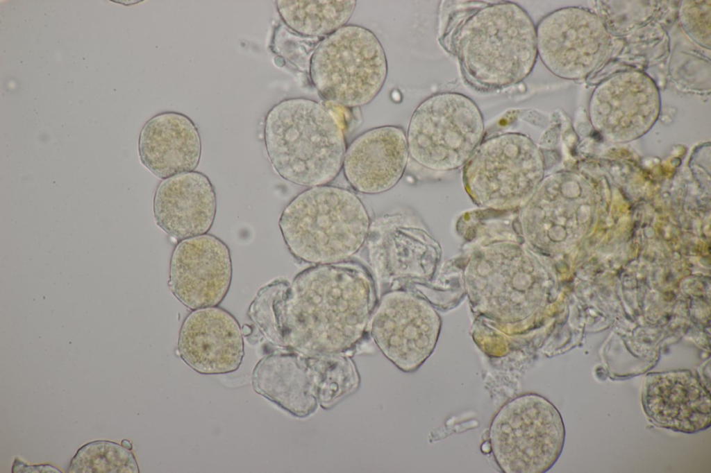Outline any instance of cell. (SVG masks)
<instances>
[{
	"label": "cell",
	"instance_id": "obj_8",
	"mask_svg": "<svg viewBox=\"0 0 711 473\" xmlns=\"http://www.w3.org/2000/svg\"><path fill=\"white\" fill-rule=\"evenodd\" d=\"M470 189L478 199H523L539 183L542 159L535 144L519 133L490 138L471 155L467 167Z\"/></svg>",
	"mask_w": 711,
	"mask_h": 473
},
{
	"label": "cell",
	"instance_id": "obj_12",
	"mask_svg": "<svg viewBox=\"0 0 711 473\" xmlns=\"http://www.w3.org/2000/svg\"><path fill=\"white\" fill-rule=\"evenodd\" d=\"M177 351L199 374L235 372L244 356L242 328L232 313L218 306L192 310L181 326Z\"/></svg>",
	"mask_w": 711,
	"mask_h": 473
},
{
	"label": "cell",
	"instance_id": "obj_11",
	"mask_svg": "<svg viewBox=\"0 0 711 473\" xmlns=\"http://www.w3.org/2000/svg\"><path fill=\"white\" fill-rule=\"evenodd\" d=\"M365 244L372 275L382 293L406 289L428 269L429 239L407 214H385L374 219Z\"/></svg>",
	"mask_w": 711,
	"mask_h": 473
},
{
	"label": "cell",
	"instance_id": "obj_1",
	"mask_svg": "<svg viewBox=\"0 0 711 473\" xmlns=\"http://www.w3.org/2000/svg\"><path fill=\"white\" fill-rule=\"evenodd\" d=\"M378 300L374 277L361 264L313 265L267 302L261 332L301 354L344 353L363 337Z\"/></svg>",
	"mask_w": 711,
	"mask_h": 473
},
{
	"label": "cell",
	"instance_id": "obj_17",
	"mask_svg": "<svg viewBox=\"0 0 711 473\" xmlns=\"http://www.w3.org/2000/svg\"><path fill=\"white\" fill-rule=\"evenodd\" d=\"M645 404L650 415L663 426L695 431L710 422V397L692 376L649 377Z\"/></svg>",
	"mask_w": 711,
	"mask_h": 473
},
{
	"label": "cell",
	"instance_id": "obj_2",
	"mask_svg": "<svg viewBox=\"0 0 711 473\" xmlns=\"http://www.w3.org/2000/svg\"><path fill=\"white\" fill-rule=\"evenodd\" d=\"M451 42L463 75L470 84L496 89L523 81L537 58L536 27L518 4L485 5L469 15Z\"/></svg>",
	"mask_w": 711,
	"mask_h": 473
},
{
	"label": "cell",
	"instance_id": "obj_4",
	"mask_svg": "<svg viewBox=\"0 0 711 473\" xmlns=\"http://www.w3.org/2000/svg\"><path fill=\"white\" fill-rule=\"evenodd\" d=\"M371 219L353 191L325 184L308 188L283 209L278 226L296 259L313 264L348 260L365 243Z\"/></svg>",
	"mask_w": 711,
	"mask_h": 473
},
{
	"label": "cell",
	"instance_id": "obj_19",
	"mask_svg": "<svg viewBox=\"0 0 711 473\" xmlns=\"http://www.w3.org/2000/svg\"><path fill=\"white\" fill-rule=\"evenodd\" d=\"M308 363L318 402L329 408L359 384V376L352 359L341 354L308 355Z\"/></svg>",
	"mask_w": 711,
	"mask_h": 473
},
{
	"label": "cell",
	"instance_id": "obj_16",
	"mask_svg": "<svg viewBox=\"0 0 711 473\" xmlns=\"http://www.w3.org/2000/svg\"><path fill=\"white\" fill-rule=\"evenodd\" d=\"M254 391L290 413L304 417L317 406L308 356L275 352L263 356L251 375Z\"/></svg>",
	"mask_w": 711,
	"mask_h": 473
},
{
	"label": "cell",
	"instance_id": "obj_14",
	"mask_svg": "<svg viewBox=\"0 0 711 473\" xmlns=\"http://www.w3.org/2000/svg\"><path fill=\"white\" fill-rule=\"evenodd\" d=\"M157 225L178 241L207 234L215 221V187L204 173L193 171L162 180L153 200Z\"/></svg>",
	"mask_w": 711,
	"mask_h": 473
},
{
	"label": "cell",
	"instance_id": "obj_9",
	"mask_svg": "<svg viewBox=\"0 0 711 473\" xmlns=\"http://www.w3.org/2000/svg\"><path fill=\"white\" fill-rule=\"evenodd\" d=\"M370 333L383 355L399 370H417L431 354L437 325L431 311L407 289L380 295L370 320Z\"/></svg>",
	"mask_w": 711,
	"mask_h": 473
},
{
	"label": "cell",
	"instance_id": "obj_15",
	"mask_svg": "<svg viewBox=\"0 0 711 473\" xmlns=\"http://www.w3.org/2000/svg\"><path fill=\"white\" fill-rule=\"evenodd\" d=\"M138 153L142 164L162 180L195 171L201 155L198 128L182 113L157 114L141 129Z\"/></svg>",
	"mask_w": 711,
	"mask_h": 473
},
{
	"label": "cell",
	"instance_id": "obj_10",
	"mask_svg": "<svg viewBox=\"0 0 711 473\" xmlns=\"http://www.w3.org/2000/svg\"><path fill=\"white\" fill-rule=\"evenodd\" d=\"M231 251L211 234L185 239L174 248L168 286L185 307L195 310L219 306L232 282Z\"/></svg>",
	"mask_w": 711,
	"mask_h": 473
},
{
	"label": "cell",
	"instance_id": "obj_13",
	"mask_svg": "<svg viewBox=\"0 0 711 473\" xmlns=\"http://www.w3.org/2000/svg\"><path fill=\"white\" fill-rule=\"evenodd\" d=\"M409 151L404 130L396 126L369 129L346 148L342 169L356 191L374 195L392 189L402 178Z\"/></svg>",
	"mask_w": 711,
	"mask_h": 473
},
{
	"label": "cell",
	"instance_id": "obj_5",
	"mask_svg": "<svg viewBox=\"0 0 711 473\" xmlns=\"http://www.w3.org/2000/svg\"><path fill=\"white\" fill-rule=\"evenodd\" d=\"M383 47L370 30L345 25L317 45L310 61L311 81L326 101L353 108L372 101L387 75Z\"/></svg>",
	"mask_w": 711,
	"mask_h": 473
},
{
	"label": "cell",
	"instance_id": "obj_20",
	"mask_svg": "<svg viewBox=\"0 0 711 473\" xmlns=\"http://www.w3.org/2000/svg\"><path fill=\"white\" fill-rule=\"evenodd\" d=\"M69 472L138 473L134 455L123 446L105 440L93 441L81 447L72 458Z\"/></svg>",
	"mask_w": 711,
	"mask_h": 473
},
{
	"label": "cell",
	"instance_id": "obj_22",
	"mask_svg": "<svg viewBox=\"0 0 711 473\" xmlns=\"http://www.w3.org/2000/svg\"><path fill=\"white\" fill-rule=\"evenodd\" d=\"M12 472H62L50 465H28L18 458L14 461Z\"/></svg>",
	"mask_w": 711,
	"mask_h": 473
},
{
	"label": "cell",
	"instance_id": "obj_3",
	"mask_svg": "<svg viewBox=\"0 0 711 473\" xmlns=\"http://www.w3.org/2000/svg\"><path fill=\"white\" fill-rule=\"evenodd\" d=\"M264 141L276 172L296 185L328 184L342 169L346 147L342 125L313 100L291 98L274 105L265 117Z\"/></svg>",
	"mask_w": 711,
	"mask_h": 473
},
{
	"label": "cell",
	"instance_id": "obj_6",
	"mask_svg": "<svg viewBox=\"0 0 711 473\" xmlns=\"http://www.w3.org/2000/svg\"><path fill=\"white\" fill-rule=\"evenodd\" d=\"M564 429L557 409L545 397L527 393L505 403L494 417L489 443L505 473H543L562 452Z\"/></svg>",
	"mask_w": 711,
	"mask_h": 473
},
{
	"label": "cell",
	"instance_id": "obj_18",
	"mask_svg": "<svg viewBox=\"0 0 711 473\" xmlns=\"http://www.w3.org/2000/svg\"><path fill=\"white\" fill-rule=\"evenodd\" d=\"M356 6L355 0L276 1L285 24L293 32L312 38L326 37L345 26Z\"/></svg>",
	"mask_w": 711,
	"mask_h": 473
},
{
	"label": "cell",
	"instance_id": "obj_7",
	"mask_svg": "<svg viewBox=\"0 0 711 473\" xmlns=\"http://www.w3.org/2000/svg\"><path fill=\"white\" fill-rule=\"evenodd\" d=\"M483 132V117L474 101L457 92L437 93L411 116L406 135L409 154L427 169H455L471 156Z\"/></svg>",
	"mask_w": 711,
	"mask_h": 473
},
{
	"label": "cell",
	"instance_id": "obj_21",
	"mask_svg": "<svg viewBox=\"0 0 711 473\" xmlns=\"http://www.w3.org/2000/svg\"><path fill=\"white\" fill-rule=\"evenodd\" d=\"M291 30L280 27L276 31L274 47L276 52L298 67L301 70H308L310 67V45L304 44L310 37L294 35ZM313 47V46H311Z\"/></svg>",
	"mask_w": 711,
	"mask_h": 473
}]
</instances>
